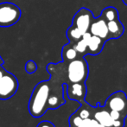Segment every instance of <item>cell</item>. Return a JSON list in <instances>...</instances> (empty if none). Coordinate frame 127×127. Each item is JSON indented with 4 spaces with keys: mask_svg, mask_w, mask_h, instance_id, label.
<instances>
[{
    "mask_svg": "<svg viewBox=\"0 0 127 127\" xmlns=\"http://www.w3.org/2000/svg\"><path fill=\"white\" fill-rule=\"evenodd\" d=\"M25 70L28 74H34L37 70V65L34 61H29L25 64Z\"/></svg>",
    "mask_w": 127,
    "mask_h": 127,
    "instance_id": "19",
    "label": "cell"
},
{
    "mask_svg": "<svg viewBox=\"0 0 127 127\" xmlns=\"http://www.w3.org/2000/svg\"><path fill=\"white\" fill-rule=\"evenodd\" d=\"M93 112H94V108L91 107V108H87V107L82 106L76 112V113L82 119H89V118H92L93 116Z\"/></svg>",
    "mask_w": 127,
    "mask_h": 127,
    "instance_id": "17",
    "label": "cell"
},
{
    "mask_svg": "<svg viewBox=\"0 0 127 127\" xmlns=\"http://www.w3.org/2000/svg\"><path fill=\"white\" fill-rule=\"evenodd\" d=\"M21 17V10L17 5L10 2L0 3V27L6 28L16 24Z\"/></svg>",
    "mask_w": 127,
    "mask_h": 127,
    "instance_id": "3",
    "label": "cell"
},
{
    "mask_svg": "<svg viewBox=\"0 0 127 127\" xmlns=\"http://www.w3.org/2000/svg\"><path fill=\"white\" fill-rule=\"evenodd\" d=\"M94 18L93 12L88 9L83 7V8H80L75 13L71 25L80 30V33L83 35L84 33L89 31Z\"/></svg>",
    "mask_w": 127,
    "mask_h": 127,
    "instance_id": "6",
    "label": "cell"
},
{
    "mask_svg": "<svg viewBox=\"0 0 127 127\" xmlns=\"http://www.w3.org/2000/svg\"><path fill=\"white\" fill-rule=\"evenodd\" d=\"M18 89V80L12 74L5 71L0 80V99L11 98Z\"/></svg>",
    "mask_w": 127,
    "mask_h": 127,
    "instance_id": "4",
    "label": "cell"
},
{
    "mask_svg": "<svg viewBox=\"0 0 127 127\" xmlns=\"http://www.w3.org/2000/svg\"><path fill=\"white\" fill-rule=\"evenodd\" d=\"M91 127H105V126H104L103 125L99 123L94 118H91Z\"/></svg>",
    "mask_w": 127,
    "mask_h": 127,
    "instance_id": "24",
    "label": "cell"
},
{
    "mask_svg": "<svg viewBox=\"0 0 127 127\" xmlns=\"http://www.w3.org/2000/svg\"><path fill=\"white\" fill-rule=\"evenodd\" d=\"M101 17L105 19L106 22L112 20H116V19H119V11L116 8L112 6H109L105 8L101 12Z\"/></svg>",
    "mask_w": 127,
    "mask_h": 127,
    "instance_id": "14",
    "label": "cell"
},
{
    "mask_svg": "<svg viewBox=\"0 0 127 127\" xmlns=\"http://www.w3.org/2000/svg\"><path fill=\"white\" fill-rule=\"evenodd\" d=\"M86 93H87V88L85 83H70L67 86L68 98L70 99L77 100L80 104L84 103Z\"/></svg>",
    "mask_w": 127,
    "mask_h": 127,
    "instance_id": "8",
    "label": "cell"
},
{
    "mask_svg": "<svg viewBox=\"0 0 127 127\" xmlns=\"http://www.w3.org/2000/svg\"><path fill=\"white\" fill-rule=\"evenodd\" d=\"M89 32L93 35H97L104 40H109V32L107 28V22L99 16V17L93 19V22L91 24Z\"/></svg>",
    "mask_w": 127,
    "mask_h": 127,
    "instance_id": "7",
    "label": "cell"
},
{
    "mask_svg": "<svg viewBox=\"0 0 127 127\" xmlns=\"http://www.w3.org/2000/svg\"><path fill=\"white\" fill-rule=\"evenodd\" d=\"M78 57V53L74 49V43L69 42V43L66 44L62 49V58L63 60L67 61V62H70Z\"/></svg>",
    "mask_w": 127,
    "mask_h": 127,
    "instance_id": "13",
    "label": "cell"
},
{
    "mask_svg": "<svg viewBox=\"0 0 127 127\" xmlns=\"http://www.w3.org/2000/svg\"><path fill=\"white\" fill-rule=\"evenodd\" d=\"M4 72H5V70L1 67V66H0V80H1V78L3 77V74H4Z\"/></svg>",
    "mask_w": 127,
    "mask_h": 127,
    "instance_id": "25",
    "label": "cell"
},
{
    "mask_svg": "<svg viewBox=\"0 0 127 127\" xmlns=\"http://www.w3.org/2000/svg\"><path fill=\"white\" fill-rule=\"evenodd\" d=\"M104 106L106 109L115 110L122 114L125 119L127 117V96L123 91H117L108 97Z\"/></svg>",
    "mask_w": 127,
    "mask_h": 127,
    "instance_id": "5",
    "label": "cell"
},
{
    "mask_svg": "<svg viewBox=\"0 0 127 127\" xmlns=\"http://www.w3.org/2000/svg\"><path fill=\"white\" fill-rule=\"evenodd\" d=\"M107 28H108L109 32V40L119 38L125 31L124 25L120 22L119 18L107 22Z\"/></svg>",
    "mask_w": 127,
    "mask_h": 127,
    "instance_id": "11",
    "label": "cell"
},
{
    "mask_svg": "<svg viewBox=\"0 0 127 127\" xmlns=\"http://www.w3.org/2000/svg\"><path fill=\"white\" fill-rule=\"evenodd\" d=\"M122 1H123V3H124L125 4L127 5V0H122Z\"/></svg>",
    "mask_w": 127,
    "mask_h": 127,
    "instance_id": "26",
    "label": "cell"
},
{
    "mask_svg": "<svg viewBox=\"0 0 127 127\" xmlns=\"http://www.w3.org/2000/svg\"><path fill=\"white\" fill-rule=\"evenodd\" d=\"M125 126V119H118L113 120L112 127H124Z\"/></svg>",
    "mask_w": 127,
    "mask_h": 127,
    "instance_id": "21",
    "label": "cell"
},
{
    "mask_svg": "<svg viewBox=\"0 0 127 127\" xmlns=\"http://www.w3.org/2000/svg\"><path fill=\"white\" fill-rule=\"evenodd\" d=\"M49 94L50 87L48 81H42L35 86L29 103V111L33 117L40 118L45 113Z\"/></svg>",
    "mask_w": 127,
    "mask_h": 127,
    "instance_id": "1",
    "label": "cell"
},
{
    "mask_svg": "<svg viewBox=\"0 0 127 127\" xmlns=\"http://www.w3.org/2000/svg\"><path fill=\"white\" fill-rule=\"evenodd\" d=\"M67 76L70 83H85L88 76V64L84 56H78L68 62Z\"/></svg>",
    "mask_w": 127,
    "mask_h": 127,
    "instance_id": "2",
    "label": "cell"
},
{
    "mask_svg": "<svg viewBox=\"0 0 127 127\" xmlns=\"http://www.w3.org/2000/svg\"><path fill=\"white\" fill-rule=\"evenodd\" d=\"M109 113H110V116L112 118V120H118V119H125L123 118L122 114L120 113L119 112L115 110H110L109 111Z\"/></svg>",
    "mask_w": 127,
    "mask_h": 127,
    "instance_id": "20",
    "label": "cell"
},
{
    "mask_svg": "<svg viewBox=\"0 0 127 127\" xmlns=\"http://www.w3.org/2000/svg\"><path fill=\"white\" fill-rule=\"evenodd\" d=\"M78 127H91V118L82 119L81 123H80Z\"/></svg>",
    "mask_w": 127,
    "mask_h": 127,
    "instance_id": "23",
    "label": "cell"
},
{
    "mask_svg": "<svg viewBox=\"0 0 127 127\" xmlns=\"http://www.w3.org/2000/svg\"><path fill=\"white\" fill-rule=\"evenodd\" d=\"M105 43V40L97 36V35H91V37L87 41V55H97L102 51L104 45Z\"/></svg>",
    "mask_w": 127,
    "mask_h": 127,
    "instance_id": "10",
    "label": "cell"
},
{
    "mask_svg": "<svg viewBox=\"0 0 127 127\" xmlns=\"http://www.w3.org/2000/svg\"><path fill=\"white\" fill-rule=\"evenodd\" d=\"M67 36L69 40V42L75 43L80 39H81L82 34L80 33V30H77L76 28H74V27H73L71 25L67 30Z\"/></svg>",
    "mask_w": 127,
    "mask_h": 127,
    "instance_id": "16",
    "label": "cell"
},
{
    "mask_svg": "<svg viewBox=\"0 0 127 127\" xmlns=\"http://www.w3.org/2000/svg\"><path fill=\"white\" fill-rule=\"evenodd\" d=\"M3 60H2V59H1V57H0V66H1L2 65V64H3Z\"/></svg>",
    "mask_w": 127,
    "mask_h": 127,
    "instance_id": "27",
    "label": "cell"
},
{
    "mask_svg": "<svg viewBox=\"0 0 127 127\" xmlns=\"http://www.w3.org/2000/svg\"><path fill=\"white\" fill-rule=\"evenodd\" d=\"M93 118L105 127H112L113 120L109 113V110L105 106L96 107L93 112Z\"/></svg>",
    "mask_w": 127,
    "mask_h": 127,
    "instance_id": "9",
    "label": "cell"
},
{
    "mask_svg": "<svg viewBox=\"0 0 127 127\" xmlns=\"http://www.w3.org/2000/svg\"><path fill=\"white\" fill-rule=\"evenodd\" d=\"M82 119L76 113H74L69 119V124H70V127H78L80 124L81 123Z\"/></svg>",
    "mask_w": 127,
    "mask_h": 127,
    "instance_id": "18",
    "label": "cell"
},
{
    "mask_svg": "<svg viewBox=\"0 0 127 127\" xmlns=\"http://www.w3.org/2000/svg\"><path fill=\"white\" fill-rule=\"evenodd\" d=\"M64 99L62 98V95H55V94H49V99L47 101V108L48 109H55L57 107L61 106L64 104Z\"/></svg>",
    "mask_w": 127,
    "mask_h": 127,
    "instance_id": "15",
    "label": "cell"
},
{
    "mask_svg": "<svg viewBox=\"0 0 127 127\" xmlns=\"http://www.w3.org/2000/svg\"><path fill=\"white\" fill-rule=\"evenodd\" d=\"M37 127H55V126L52 122H49V121H47V120H44V121H42V122L39 123Z\"/></svg>",
    "mask_w": 127,
    "mask_h": 127,
    "instance_id": "22",
    "label": "cell"
},
{
    "mask_svg": "<svg viewBox=\"0 0 127 127\" xmlns=\"http://www.w3.org/2000/svg\"><path fill=\"white\" fill-rule=\"evenodd\" d=\"M92 34L89 31L86 32L82 35L81 39L76 42L75 43H74V49L77 51L78 55H80V56H85L86 55H87V41L91 37Z\"/></svg>",
    "mask_w": 127,
    "mask_h": 127,
    "instance_id": "12",
    "label": "cell"
}]
</instances>
